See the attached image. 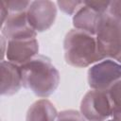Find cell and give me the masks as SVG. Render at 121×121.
<instances>
[{
	"label": "cell",
	"mask_w": 121,
	"mask_h": 121,
	"mask_svg": "<svg viewBox=\"0 0 121 121\" xmlns=\"http://www.w3.org/2000/svg\"><path fill=\"white\" fill-rule=\"evenodd\" d=\"M106 121H114V120H112V119H108V120H106Z\"/></svg>",
	"instance_id": "44dd1931"
},
{
	"label": "cell",
	"mask_w": 121,
	"mask_h": 121,
	"mask_svg": "<svg viewBox=\"0 0 121 121\" xmlns=\"http://www.w3.org/2000/svg\"><path fill=\"white\" fill-rule=\"evenodd\" d=\"M56 121H87L80 112L75 110H65L58 113Z\"/></svg>",
	"instance_id": "5bb4252c"
},
{
	"label": "cell",
	"mask_w": 121,
	"mask_h": 121,
	"mask_svg": "<svg viewBox=\"0 0 121 121\" xmlns=\"http://www.w3.org/2000/svg\"><path fill=\"white\" fill-rule=\"evenodd\" d=\"M1 95H12L23 86L20 66L9 60H1Z\"/></svg>",
	"instance_id": "9c48e42d"
},
{
	"label": "cell",
	"mask_w": 121,
	"mask_h": 121,
	"mask_svg": "<svg viewBox=\"0 0 121 121\" xmlns=\"http://www.w3.org/2000/svg\"><path fill=\"white\" fill-rule=\"evenodd\" d=\"M1 35L7 40H21L36 38L37 32L29 25L26 11L9 12L7 20L1 26Z\"/></svg>",
	"instance_id": "52a82bcc"
},
{
	"label": "cell",
	"mask_w": 121,
	"mask_h": 121,
	"mask_svg": "<svg viewBox=\"0 0 121 121\" xmlns=\"http://www.w3.org/2000/svg\"><path fill=\"white\" fill-rule=\"evenodd\" d=\"M101 16V13L95 11L84 2L83 6L73 16V25L77 29H80L95 35Z\"/></svg>",
	"instance_id": "30bf717a"
},
{
	"label": "cell",
	"mask_w": 121,
	"mask_h": 121,
	"mask_svg": "<svg viewBox=\"0 0 121 121\" xmlns=\"http://www.w3.org/2000/svg\"><path fill=\"white\" fill-rule=\"evenodd\" d=\"M23 86L37 96L45 98L51 95L60 84V73L51 60L37 55L20 66Z\"/></svg>",
	"instance_id": "6da1fadb"
},
{
	"label": "cell",
	"mask_w": 121,
	"mask_h": 121,
	"mask_svg": "<svg viewBox=\"0 0 121 121\" xmlns=\"http://www.w3.org/2000/svg\"><path fill=\"white\" fill-rule=\"evenodd\" d=\"M84 1H58L57 5L60 9L67 15H75V13L83 6Z\"/></svg>",
	"instance_id": "4fadbf2b"
},
{
	"label": "cell",
	"mask_w": 121,
	"mask_h": 121,
	"mask_svg": "<svg viewBox=\"0 0 121 121\" xmlns=\"http://www.w3.org/2000/svg\"><path fill=\"white\" fill-rule=\"evenodd\" d=\"M108 12L121 21V1H111Z\"/></svg>",
	"instance_id": "e0dca14e"
},
{
	"label": "cell",
	"mask_w": 121,
	"mask_h": 121,
	"mask_svg": "<svg viewBox=\"0 0 121 121\" xmlns=\"http://www.w3.org/2000/svg\"><path fill=\"white\" fill-rule=\"evenodd\" d=\"M58 113L51 101L42 98L28 108L26 121H56Z\"/></svg>",
	"instance_id": "8fae6325"
},
{
	"label": "cell",
	"mask_w": 121,
	"mask_h": 121,
	"mask_svg": "<svg viewBox=\"0 0 121 121\" xmlns=\"http://www.w3.org/2000/svg\"><path fill=\"white\" fill-rule=\"evenodd\" d=\"M121 79V63L113 59H104L88 70V83L91 89L107 91Z\"/></svg>",
	"instance_id": "277c9868"
},
{
	"label": "cell",
	"mask_w": 121,
	"mask_h": 121,
	"mask_svg": "<svg viewBox=\"0 0 121 121\" xmlns=\"http://www.w3.org/2000/svg\"><path fill=\"white\" fill-rule=\"evenodd\" d=\"M38 52L39 43L36 38L7 40V48L5 52L7 60L19 66L37 56Z\"/></svg>",
	"instance_id": "ba28073f"
},
{
	"label": "cell",
	"mask_w": 121,
	"mask_h": 121,
	"mask_svg": "<svg viewBox=\"0 0 121 121\" xmlns=\"http://www.w3.org/2000/svg\"><path fill=\"white\" fill-rule=\"evenodd\" d=\"M112 119L114 121H121V112H113L112 113Z\"/></svg>",
	"instance_id": "d6986e66"
},
{
	"label": "cell",
	"mask_w": 121,
	"mask_h": 121,
	"mask_svg": "<svg viewBox=\"0 0 121 121\" xmlns=\"http://www.w3.org/2000/svg\"><path fill=\"white\" fill-rule=\"evenodd\" d=\"M9 12H23L26 11L31 1L26 0H10L5 1Z\"/></svg>",
	"instance_id": "9a60e30c"
},
{
	"label": "cell",
	"mask_w": 121,
	"mask_h": 121,
	"mask_svg": "<svg viewBox=\"0 0 121 121\" xmlns=\"http://www.w3.org/2000/svg\"><path fill=\"white\" fill-rule=\"evenodd\" d=\"M80 112L87 121H106L112 116V104L107 91L92 89L80 103Z\"/></svg>",
	"instance_id": "5b68a950"
},
{
	"label": "cell",
	"mask_w": 121,
	"mask_h": 121,
	"mask_svg": "<svg viewBox=\"0 0 121 121\" xmlns=\"http://www.w3.org/2000/svg\"><path fill=\"white\" fill-rule=\"evenodd\" d=\"M63 49L66 62L74 67H88L105 59L98 51L95 36L77 28L65 35Z\"/></svg>",
	"instance_id": "7a4b0ae2"
},
{
	"label": "cell",
	"mask_w": 121,
	"mask_h": 121,
	"mask_svg": "<svg viewBox=\"0 0 121 121\" xmlns=\"http://www.w3.org/2000/svg\"><path fill=\"white\" fill-rule=\"evenodd\" d=\"M0 14H1V26L5 23L8 16L9 15V9L5 3V1H1V9H0Z\"/></svg>",
	"instance_id": "ac0fdd59"
},
{
	"label": "cell",
	"mask_w": 121,
	"mask_h": 121,
	"mask_svg": "<svg viewBox=\"0 0 121 121\" xmlns=\"http://www.w3.org/2000/svg\"><path fill=\"white\" fill-rule=\"evenodd\" d=\"M95 40L100 54L105 59L116 60L121 54V21L109 12L102 14L99 19Z\"/></svg>",
	"instance_id": "3957f363"
},
{
	"label": "cell",
	"mask_w": 121,
	"mask_h": 121,
	"mask_svg": "<svg viewBox=\"0 0 121 121\" xmlns=\"http://www.w3.org/2000/svg\"><path fill=\"white\" fill-rule=\"evenodd\" d=\"M108 95L112 104V113L121 112V79L112 85L108 90Z\"/></svg>",
	"instance_id": "7c38bea8"
},
{
	"label": "cell",
	"mask_w": 121,
	"mask_h": 121,
	"mask_svg": "<svg viewBox=\"0 0 121 121\" xmlns=\"http://www.w3.org/2000/svg\"><path fill=\"white\" fill-rule=\"evenodd\" d=\"M116 60H117V61H119V62L121 63V54H120V56H119V57L116 59Z\"/></svg>",
	"instance_id": "ffe728a7"
},
{
	"label": "cell",
	"mask_w": 121,
	"mask_h": 121,
	"mask_svg": "<svg viewBox=\"0 0 121 121\" xmlns=\"http://www.w3.org/2000/svg\"><path fill=\"white\" fill-rule=\"evenodd\" d=\"M84 2L87 6H89L95 11H97L101 14H104V13L108 12L111 1H84Z\"/></svg>",
	"instance_id": "2e32d148"
},
{
	"label": "cell",
	"mask_w": 121,
	"mask_h": 121,
	"mask_svg": "<svg viewBox=\"0 0 121 121\" xmlns=\"http://www.w3.org/2000/svg\"><path fill=\"white\" fill-rule=\"evenodd\" d=\"M26 16L29 25L36 32H43L50 28L57 17V7L53 1H31Z\"/></svg>",
	"instance_id": "8992f818"
}]
</instances>
